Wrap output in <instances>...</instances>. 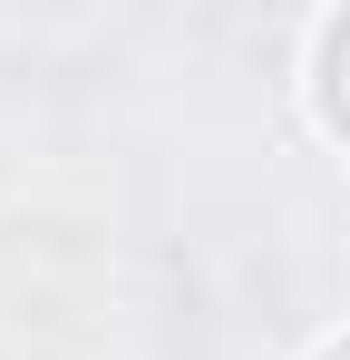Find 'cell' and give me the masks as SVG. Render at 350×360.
Listing matches in <instances>:
<instances>
[{
	"instance_id": "6da1fadb",
	"label": "cell",
	"mask_w": 350,
	"mask_h": 360,
	"mask_svg": "<svg viewBox=\"0 0 350 360\" xmlns=\"http://www.w3.org/2000/svg\"><path fill=\"white\" fill-rule=\"evenodd\" d=\"M292 108H302V127L350 166V0L341 10H311L302 59H292Z\"/></svg>"
},
{
	"instance_id": "7a4b0ae2",
	"label": "cell",
	"mask_w": 350,
	"mask_h": 360,
	"mask_svg": "<svg viewBox=\"0 0 350 360\" xmlns=\"http://www.w3.org/2000/svg\"><path fill=\"white\" fill-rule=\"evenodd\" d=\"M302 360H350V321H341V331H321V341H311Z\"/></svg>"
}]
</instances>
